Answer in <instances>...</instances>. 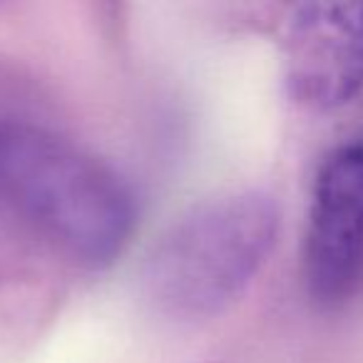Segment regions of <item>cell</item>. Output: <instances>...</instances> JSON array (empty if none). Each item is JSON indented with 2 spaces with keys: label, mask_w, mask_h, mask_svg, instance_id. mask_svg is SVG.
Returning a JSON list of instances; mask_svg holds the SVG:
<instances>
[{
  "label": "cell",
  "mask_w": 363,
  "mask_h": 363,
  "mask_svg": "<svg viewBox=\"0 0 363 363\" xmlns=\"http://www.w3.org/2000/svg\"><path fill=\"white\" fill-rule=\"evenodd\" d=\"M0 184L43 232L87 264L112 262L135 224L130 194L102 162L35 130L0 132Z\"/></svg>",
  "instance_id": "obj_1"
},
{
  "label": "cell",
  "mask_w": 363,
  "mask_h": 363,
  "mask_svg": "<svg viewBox=\"0 0 363 363\" xmlns=\"http://www.w3.org/2000/svg\"><path fill=\"white\" fill-rule=\"evenodd\" d=\"M286 85L311 110H336L363 87V3H306L284 35Z\"/></svg>",
  "instance_id": "obj_4"
},
{
  "label": "cell",
  "mask_w": 363,
  "mask_h": 363,
  "mask_svg": "<svg viewBox=\"0 0 363 363\" xmlns=\"http://www.w3.org/2000/svg\"><path fill=\"white\" fill-rule=\"evenodd\" d=\"M279 209L259 192L224 194L187 212L155 244L145 284L174 316H212L232 303L277 242Z\"/></svg>",
  "instance_id": "obj_2"
},
{
  "label": "cell",
  "mask_w": 363,
  "mask_h": 363,
  "mask_svg": "<svg viewBox=\"0 0 363 363\" xmlns=\"http://www.w3.org/2000/svg\"><path fill=\"white\" fill-rule=\"evenodd\" d=\"M308 291L333 306L363 284V142L323 160L313 184L303 252Z\"/></svg>",
  "instance_id": "obj_3"
}]
</instances>
